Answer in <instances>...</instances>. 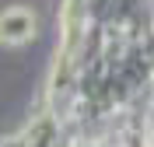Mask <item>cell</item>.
<instances>
[{
	"mask_svg": "<svg viewBox=\"0 0 154 147\" xmlns=\"http://www.w3.org/2000/svg\"><path fill=\"white\" fill-rule=\"evenodd\" d=\"M35 32V18L25 7H11L0 14V42H25Z\"/></svg>",
	"mask_w": 154,
	"mask_h": 147,
	"instance_id": "1",
	"label": "cell"
}]
</instances>
